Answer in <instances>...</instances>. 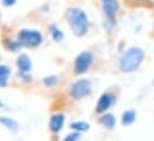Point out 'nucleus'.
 <instances>
[{
    "mask_svg": "<svg viewBox=\"0 0 154 141\" xmlns=\"http://www.w3.org/2000/svg\"><path fill=\"white\" fill-rule=\"evenodd\" d=\"M17 41L20 43L22 48H37L43 42L42 33L35 29H22L17 34Z\"/></svg>",
    "mask_w": 154,
    "mask_h": 141,
    "instance_id": "obj_3",
    "label": "nucleus"
},
{
    "mask_svg": "<svg viewBox=\"0 0 154 141\" xmlns=\"http://www.w3.org/2000/svg\"><path fill=\"white\" fill-rule=\"evenodd\" d=\"M93 61H94L93 53L90 52V50H82L80 54H78V56L74 59V64H73L74 73L78 74V75L85 74L91 68Z\"/></svg>",
    "mask_w": 154,
    "mask_h": 141,
    "instance_id": "obj_5",
    "label": "nucleus"
},
{
    "mask_svg": "<svg viewBox=\"0 0 154 141\" xmlns=\"http://www.w3.org/2000/svg\"><path fill=\"white\" fill-rule=\"evenodd\" d=\"M16 65H17V68H18V74H29V73H31L32 62H31V59L26 54H20L17 58Z\"/></svg>",
    "mask_w": 154,
    "mask_h": 141,
    "instance_id": "obj_9",
    "label": "nucleus"
},
{
    "mask_svg": "<svg viewBox=\"0 0 154 141\" xmlns=\"http://www.w3.org/2000/svg\"><path fill=\"white\" fill-rule=\"evenodd\" d=\"M0 124L4 128H6L8 132H11V133H17L19 130V123H18V121H16L12 117L0 116Z\"/></svg>",
    "mask_w": 154,
    "mask_h": 141,
    "instance_id": "obj_10",
    "label": "nucleus"
},
{
    "mask_svg": "<svg viewBox=\"0 0 154 141\" xmlns=\"http://www.w3.org/2000/svg\"><path fill=\"white\" fill-rule=\"evenodd\" d=\"M116 103V96L114 92H110V91H106V92H103L98 101H97V104H96V112L97 114H104V112H108V110L111 108Z\"/></svg>",
    "mask_w": 154,
    "mask_h": 141,
    "instance_id": "obj_7",
    "label": "nucleus"
},
{
    "mask_svg": "<svg viewBox=\"0 0 154 141\" xmlns=\"http://www.w3.org/2000/svg\"><path fill=\"white\" fill-rule=\"evenodd\" d=\"M102 10L105 18V29L112 30L117 24V13L119 11L118 0H102Z\"/></svg>",
    "mask_w": 154,
    "mask_h": 141,
    "instance_id": "obj_4",
    "label": "nucleus"
},
{
    "mask_svg": "<svg viewBox=\"0 0 154 141\" xmlns=\"http://www.w3.org/2000/svg\"><path fill=\"white\" fill-rule=\"evenodd\" d=\"M42 83L45 87H54L59 83V77L57 75H47L42 79Z\"/></svg>",
    "mask_w": 154,
    "mask_h": 141,
    "instance_id": "obj_17",
    "label": "nucleus"
},
{
    "mask_svg": "<svg viewBox=\"0 0 154 141\" xmlns=\"http://www.w3.org/2000/svg\"><path fill=\"white\" fill-rule=\"evenodd\" d=\"M65 120H66V116L61 112H56L54 115L50 116L49 118V129L51 133L54 134H57L62 130L63 126H65Z\"/></svg>",
    "mask_w": 154,
    "mask_h": 141,
    "instance_id": "obj_8",
    "label": "nucleus"
},
{
    "mask_svg": "<svg viewBox=\"0 0 154 141\" xmlns=\"http://www.w3.org/2000/svg\"><path fill=\"white\" fill-rule=\"evenodd\" d=\"M153 33H154V22H153Z\"/></svg>",
    "mask_w": 154,
    "mask_h": 141,
    "instance_id": "obj_21",
    "label": "nucleus"
},
{
    "mask_svg": "<svg viewBox=\"0 0 154 141\" xmlns=\"http://www.w3.org/2000/svg\"><path fill=\"white\" fill-rule=\"evenodd\" d=\"M69 128L78 133H84L90 129V123H87L85 121H74L69 124Z\"/></svg>",
    "mask_w": 154,
    "mask_h": 141,
    "instance_id": "obj_16",
    "label": "nucleus"
},
{
    "mask_svg": "<svg viewBox=\"0 0 154 141\" xmlns=\"http://www.w3.org/2000/svg\"><path fill=\"white\" fill-rule=\"evenodd\" d=\"M11 75V68L7 65H0V87H6Z\"/></svg>",
    "mask_w": 154,
    "mask_h": 141,
    "instance_id": "obj_13",
    "label": "nucleus"
},
{
    "mask_svg": "<svg viewBox=\"0 0 154 141\" xmlns=\"http://www.w3.org/2000/svg\"><path fill=\"white\" fill-rule=\"evenodd\" d=\"M136 116H137L136 110H134V109L125 110L122 114V116H121V123H122V126H124V127L131 126L136 121Z\"/></svg>",
    "mask_w": 154,
    "mask_h": 141,
    "instance_id": "obj_12",
    "label": "nucleus"
},
{
    "mask_svg": "<svg viewBox=\"0 0 154 141\" xmlns=\"http://www.w3.org/2000/svg\"><path fill=\"white\" fill-rule=\"evenodd\" d=\"M80 136H81V133H78V132H72L69 134H67L65 138H63V141H79L80 140Z\"/></svg>",
    "mask_w": 154,
    "mask_h": 141,
    "instance_id": "obj_18",
    "label": "nucleus"
},
{
    "mask_svg": "<svg viewBox=\"0 0 154 141\" xmlns=\"http://www.w3.org/2000/svg\"><path fill=\"white\" fill-rule=\"evenodd\" d=\"M92 93V84L87 79H79L71 86L69 95L73 99L80 101L88 97Z\"/></svg>",
    "mask_w": 154,
    "mask_h": 141,
    "instance_id": "obj_6",
    "label": "nucleus"
},
{
    "mask_svg": "<svg viewBox=\"0 0 154 141\" xmlns=\"http://www.w3.org/2000/svg\"><path fill=\"white\" fill-rule=\"evenodd\" d=\"M66 19L72 33L77 37H84L90 30V19L87 13L80 7H68L66 11Z\"/></svg>",
    "mask_w": 154,
    "mask_h": 141,
    "instance_id": "obj_2",
    "label": "nucleus"
},
{
    "mask_svg": "<svg viewBox=\"0 0 154 141\" xmlns=\"http://www.w3.org/2000/svg\"><path fill=\"white\" fill-rule=\"evenodd\" d=\"M0 106H1V102H0Z\"/></svg>",
    "mask_w": 154,
    "mask_h": 141,
    "instance_id": "obj_22",
    "label": "nucleus"
},
{
    "mask_svg": "<svg viewBox=\"0 0 154 141\" xmlns=\"http://www.w3.org/2000/svg\"><path fill=\"white\" fill-rule=\"evenodd\" d=\"M49 31H50V36H51V38L55 41V42H62L63 41V38H65V34H63V31L56 25V24H51L50 27H49Z\"/></svg>",
    "mask_w": 154,
    "mask_h": 141,
    "instance_id": "obj_15",
    "label": "nucleus"
},
{
    "mask_svg": "<svg viewBox=\"0 0 154 141\" xmlns=\"http://www.w3.org/2000/svg\"><path fill=\"white\" fill-rule=\"evenodd\" d=\"M2 44H4V47H5V49L7 52H13L14 53V52H19L22 49V45H20V43L17 39L5 38L4 42H2Z\"/></svg>",
    "mask_w": 154,
    "mask_h": 141,
    "instance_id": "obj_14",
    "label": "nucleus"
},
{
    "mask_svg": "<svg viewBox=\"0 0 154 141\" xmlns=\"http://www.w3.org/2000/svg\"><path fill=\"white\" fill-rule=\"evenodd\" d=\"M99 123L108 130H112L116 126V117L111 112H104L99 117Z\"/></svg>",
    "mask_w": 154,
    "mask_h": 141,
    "instance_id": "obj_11",
    "label": "nucleus"
},
{
    "mask_svg": "<svg viewBox=\"0 0 154 141\" xmlns=\"http://www.w3.org/2000/svg\"><path fill=\"white\" fill-rule=\"evenodd\" d=\"M146 58L145 50L141 47L133 45L122 52L118 59V68L122 73L130 74L141 67Z\"/></svg>",
    "mask_w": 154,
    "mask_h": 141,
    "instance_id": "obj_1",
    "label": "nucleus"
},
{
    "mask_svg": "<svg viewBox=\"0 0 154 141\" xmlns=\"http://www.w3.org/2000/svg\"><path fill=\"white\" fill-rule=\"evenodd\" d=\"M134 1H136V2H141V4H147V2H149L151 0H134Z\"/></svg>",
    "mask_w": 154,
    "mask_h": 141,
    "instance_id": "obj_20",
    "label": "nucleus"
},
{
    "mask_svg": "<svg viewBox=\"0 0 154 141\" xmlns=\"http://www.w3.org/2000/svg\"><path fill=\"white\" fill-rule=\"evenodd\" d=\"M1 2H2V5L5 7H11V6H14L16 5L17 0H1Z\"/></svg>",
    "mask_w": 154,
    "mask_h": 141,
    "instance_id": "obj_19",
    "label": "nucleus"
}]
</instances>
